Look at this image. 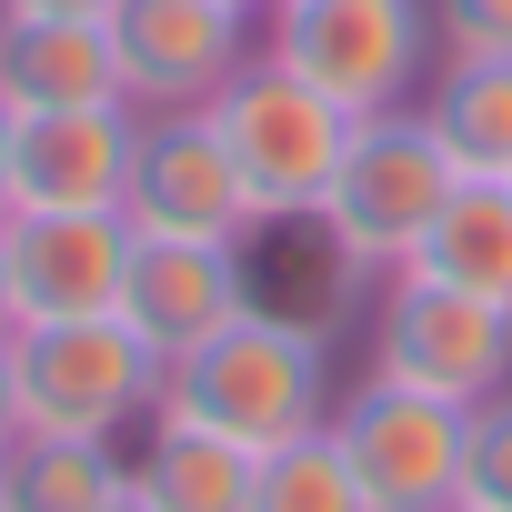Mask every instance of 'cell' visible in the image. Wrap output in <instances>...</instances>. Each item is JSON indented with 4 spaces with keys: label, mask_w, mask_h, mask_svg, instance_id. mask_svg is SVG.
<instances>
[{
    "label": "cell",
    "mask_w": 512,
    "mask_h": 512,
    "mask_svg": "<svg viewBox=\"0 0 512 512\" xmlns=\"http://www.w3.org/2000/svg\"><path fill=\"white\" fill-rule=\"evenodd\" d=\"M462 191V161L442 151V131L402 101V111H372V121H352V151H342V171H332V201L312 211L362 272H402L412 251H422V231L442 221V201Z\"/></svg>",
    "instance_id": "cell-3"
},
{
    "label": "cell",
    "mask_w": 512,
    "mask_h": 512,
    "mask_svg": "<svg viewBox=\"0 0 512 512\" xmlns=\"http://www.w3.org/2000/svg\"><path fill=\"white\" fill-rule=\"evenodd\" d=\"M0 101L21 111H81V101H131L111 21H11L0 31Z\"/></svg>",
    "instance_id": "cell-14"
},
{
    "label": "cell",
    "mask_w": 512,
    "mask_h": 512,
    "mask_svg": "<svg viewBox=\"0 0 512 512\" xmlns=\"http://www.w3.org/2000/svg\"><path fill=\"white\" fill-rule=\"evenodd\" d=\"M161 382L171 362L121 322H21V402H31V432H91V442H121L131 422L161 412Z\"/></svg>",
    "instance_id": "cell-5"
},
{
    "label": "cell",
    "mask_w": 512,
    "mask_h": 512,
    "mask_svg": "<svg viewBox=\"0 0 512 512\" xmlns=\"http://www.w3.org/2000/svg\"><path fill=\"white\" fill-rule=\"evenodd\" d=\"M11 21H111L121 0H0Z\"/></svg>",
    "instance_id": "cell-23"
},
{
    "label": "cell",
    "mask_w": 512,
    "mask_h": 512,
    "mask_svg": "<svg viewBox=\"0 0 512 512\" xmlns=\"http://www.w3.org/2000/svg\"><path fill=\"white\" fill-rule=\"evenodd\" d=\"M241 251H251V302H262V312H292V322H332L342 292L362 282V262H352L322 221H262Z\"/></svg>",
    "instance_id": "cell-17"
},
{
    "label": "cell",
    "mask_w": 512,
    "mask_h": 512,
    "mask_svg": "<svg viewBox=\"0 0 512 512\" xmlns=\"http://www.w3.org/2000/svg\"><path fill=\"white\" fill-rule=\"evenodd\" d=\"M251 482H262V452L191 422V412H151L141 422V452H131V492L151 512H251Z\"/></svg>",
    "instance_id": "cell-13"
},
{
    "label": "cell",
    "mask_w": 512,
    "mask_h": 512,
    "mask_svg": "<svg viewBox=\"0 0 512 512\" xmlns=\"http://www.w3.org/2000/svg\"><path fill=\"white\" fill-rule=\"evenodd\" d=\"M402 272L452 282V292H472V302H502V312H512V181H462Z\"/></svg>",
    "instance_id": "cell-15"
},
{
    "label": "cell",
    "mask_w": 512,
    "mask_h": 512,
    "mask_svg": "<svg viewBox=\"0 0 512 512\" xmlns=\"http://www.w3.org/2000/svg\"><path fill=\"white\" fill-rule=\"evenodd\" d=\"M141 241H251V191L211 131V111H141V161L121 191Z\"/></svg>",
    "instance_id": "cell-8"
},
{
    "label": "cell",
    "mask_w": 512,
    "mask_h": 512,
    "mask_svg": "<svg viewBox=\"0 0 512 512\" xmlns=\"http://www.w3.org/2000/svg\"><path fill=\"white\" fill-rule=\"evenodd\" d=\"M0 31H11V11H0Z\"/></svg>",
    "instance_id": "cell-28"
},
{
    "label": "cell",
    "mask_w": 512,
    "mask_h": 512,
    "mask_svg": "<svg viewBox=\"0 0 512 512\" xmlns=\"http://www.w3.org/2000/svg\"><path fill=\"white\" fill-rule=\"evenodd\" d=\"M211 131H221V151H231V171H241V191H251V231H262V221H312V211L332 201L342 151H352V121H342L312 81H292L272 51H251V61L221 81Z\"/></svg>",
    "instance_id": "cell-2"
},
{
    "label": "cell",
    "mask_w": 512,
    "mask_h": 512,
    "mask_svg": "<svg viewBox=\"0 0 512 512\" xmlns=\"http://www.w3.org/2000/svg\"><path fill=\"white\" fill-rule=\"evenodd\" d=\"M141 231L121 211H11V282L21 322H101L131 292Z\"/></svg>",
    "instance_id": "cell-11"
},
{
    "label": "cell",
    "mask_w": 512,
    "mask_h": 512,
    "mask_svg": "<svg viewBox=\"0 0 512 512\" xmlns=\"http://www.w3.org/2000/svg\"><path fill=\"white\" fill-rule=\"evenodd\" d=\"M462 502H472V512H512V392L472 402V442H462Z\"/></svg>",
    "instance_id": "cell-20"
},
{
    "label": "cell",
    "mask_w": 512,
    "mask_h": 512,
    "mask_svg": "<svg viewBox=\"0 0 512 512\" xmlns=\"http://www.w3.org/2000/svg\"><path fill=\"white\" fill-rule=\"evenodd\" d=\"M251 312V251L241 241H141L131 251V292H121V322L161 352V362H191L211 332H231Z\"/></svg>",
    "instance_id": "cell-12"
},
{
    "label": "cell",
    "mask_w": 512,
    "mask_h": 512,
    "mask_svg": "<svg viewBox=\"0 0 512 512\" xmlns=\"http://www.w3.org/2000/svg\"><path fill=\"white\" fill-rule=\"evenodd\" d=\"M422 121L462 161V181H512V61H442Z\"/></svg>",
    "instance_id": "cell-18"
},
{
    "label": "cell",
    "mask_w": 512,
    "mask_h": 512,
    "mask_svg": "<svg viewBox=\"0 0 512 512\" xmlns=\"http://www.w3.org/2000/svg\"><path fill=\"white\" fill-rule=\"evenodd\" d=\"M161 402L251 442V452H282V442L332 422V342H322V322H292V312L251 302L231 332H211L191 362H171Z\"/></svg>",
    "instance_id": "cell-1"
},
{
    "label": "cell",
    "mask_w": 512,
    "mask_h": 512,
    "mask_svg": "<svg viewBox=\"0 0 512 512\" xmlns=\"http://www.w3.org/2000/svg\"><path fill=\"white\" fill-rule=\"evenodd\" d=\"M262 51L292 81H312L342 121H372L412 101L442 41H432V0H272Z\"/></svg>",
    "instance_id": "cell-4"
},
{
    "label": "cell",
    "mask_w": 512,
    "mask_h": 512,
    "mask_svg": "<svg viewBox=\"0 0 512 512\" xmlns=\"http://www.w3.org/2000/svg\"><path fill=\"white\" fill-rule=\"evenodd\" d=\"M372 372L382 382H412V392H442V402H492L512 392V312L502 302H472L452 282H422V272H392L382 302H372Z\"/></svg>",
    "instance_id": "cell-6"
},
{
    "label": "cell",
    "mask_w": 512,
    "mask_h": 512,
    "mask_svg": "<svg viewBox=\"0 0 512 512\" xmlns=\"http://www.w3.org/2000/svg\"><path fill=\"white\" fill-rule=\"evenodd\" d=\"M21 332V282H11V221H0V342Z\"/></svg>",
    "instance_id": "cell-24"
},
{
    "label": "cell",
    "mask_w": 512,
    "mask_h": 512,
    "mask_svg": "<svg viewBox=\"0 0 512 512\" xmlns=\"http://www.w3.org/2000/svg\"><path fill=\"white\" fill-rule=\"evenodd\" d=\"M141 161V101L21 111L11 121V211H121Z\"/></svg>",
    "instance_id": "cell-10"
},
{
    "label": "cell",
    "mask_w": 512,
    "mask_h": 512,
    "mask_svg": "<svg viewBox=\"0 0 512 512\" xmlns=\"http://www.w3.org/2000/svg\"><path fill=\"white\" fill-rule=\"evenodd\" d=\"M101 512H151V502H141V492H121V502H101Z\"/></svg>",
    "instance_id": "cell-26"
},
{
    "label": "cell",
    "mask_w": 512,
    "mask_h": 512,
    "mask_svg": "<svg viewBox=\"0 0 512 512\" xmlns=\"http://www.w3.org/2000/svg\"><path fill=\"white\" fill-rule=\"evenodd\" d=\"M251 512H372V492H362L352 452H342V442H332V422H322V432H302V442L262 452Z\"/></svg>",
    "instance_id": "cell-19"
},
{
    "label": "cell",
    "mask_w": 512,
    "mask_h": 512,
    "mask_svg": "<svg viewBox=\"0 0 512 512\" xmlns=\"http://www.w3.org/2000/svg\"><path fill=\"white\" fill-rule=\"evenodd\" d=\"M231 11H251V0H231Z\"/></svg>",
    "instance_id": "cell-27"
},
{
    "label": "cell",
    "mask_w": 512,
    "mask_h": 512,
    "mask_svg": "<svg viewBox=\"0 0 512 512\" xmlns=\"http://www.w3.org/2000/svg\"><path fill=\"white\" fill-rule=\"evenodd\" d=\"M462 512H472V502H462Z\"/></svg>",
    "instance_id": "cell-29"
},
{
    "label": "cell",
    "mask_w": 512,
    "mask_h": 512,
    "mask_svg": "<svg viewBox=\"0 0 512 512\" xmlns=\"http://www.w3.org/2000/svg\"><path fill=\"white\" fill-rule=\"evenodd\" d=\"M111 51L141 111H211L221 81L251 61V11H231V0H121Z\"/></svg>",
    "instance_id": "cell-9"
},
{
    "label": "cell",
    "mask_w": 512,
    "mask_h": 512,
    "mask_svg": "<svg viewBox=\"0 0 512 512\" xmlns=\"http://www.w3.org/2000/svg\"><path fill=\"white\" fill-rule=\"evenodd\" d=\"M31 432V402H21V332L11 342H0V452H11Z\"/></svg>",
    "instance_id": "cell-22"
},
{
    "label": "cell",
    "mask_w": 512,
    "mask_h": 512,
    "mask_svg": "<svg viewBox=\"0 0 512 512\" xmlns=\"http://www.w3.org/2000/svg\"><path fill=\"white\" fill-rule=\"evenodd\" d=\"M0 221H11V101H0Z\"/></svg>",
    "instance_id": "cell-25"
},
{
    "label": "cell",
    "mask_w": 512,
    "mask_h": 512,
    "mask_svg": "<svg viewBox=\"0 0 512 512\" xmlns=\"http://www.w3.org/2000/svg\"><path fill=\"white\" fill-rule=\"evenodd\" d=\"M332 442L352 452L372 512H462V442H472L462 402L372 372L352 402H332Z\"/></svg>",
    "instance_id": "cell-7"
},
{
    "label": "cell",
    "mask_w": 512,
    "mask_h": 512,
    "mask_svg": "<svg viewBox=\"0 0 512 512\" xmlns=\"http://www.w3.org/2000/svg\"><path fill=\"white\" fill-rule=\"evenodd\" d=\"M131 492V462L121 442H91V432H21L0 452V512H101Z\"/></svg>",
    "instance_id": "cell-16"
},
{
    "label": "cell",
    "mask_w": 512,
    "mask_h": 512,
    "mask_svg": "<svg viewBox=\"0 0 512 512\" xmlns=\"http://www.w3.org/2000/svg\"><path fill=\"white\" fill-rule=\"evenodd\" d=\"M432 41L452 61H512V0H432Z\"/></svg>",
    "instance_id": "cell-21"
}]
</instances>
